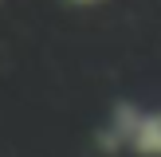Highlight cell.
Here are the masks:
<instances>
[{"label":"cell","instance_id":"cell-1","mask_svg":"<svg viewBox=\"0 0 161 157\" xmlns=\"http://www.w3.org/2000/svg\"><path fill=\"white\" fill-rule=\"evenodd\" d=\"M98 145L106 153H134V157H161V110L138 106L118 98L98 130Z\"/></svg>","mask_w":161,"mask_h":157},{"label":"cell","instance_id":"cell-2","mask_svg":"<svg viewBox=\"0 0 161 157\" xmlns=\"http://www.w3.org/2000/svg\"><path fill=\"white\" fill-rule=\"evenodd\" d=\"M71 4H79V8H94V4H102V0H71Z\"/></svg>","mask_w":161,"mask_h":157}]
</instances>
